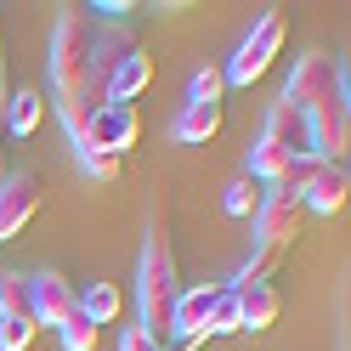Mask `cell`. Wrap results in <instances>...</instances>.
<instances>
[{
	"instance_id": "cell-1",
	"label": "cell",
	"mask_w": 351,
	"mask_h": 351,
	"mask_svg": "<svg viewBox=\"0 0 351 351\" xmlns=\"http://www.w3.org/2000/svg\"><path fill=\"white\" fill-rule=\"evenodd\" d=\"M91 29H97V17L85 6H69L51 29V102H57V119H62L69 142L85 136L97 108H108L91 80Z\"/></svg>"
},
{
	"instance_id": "cell-2",
	"label": "cell",
	"mask_w": 351,
	"mask_h": 351,
	"mask_svg": "<svg viewBox=\"0 0 351 351\" xmlns=\"http://www.w3.org/2000/svg\"><path fill=\"white\" fill-rule=\"evenodd\" d=\"M176 300H182V272H176V250L165 232H147L142 267H136V312H142V335L153 346L176 340Z\"/></svg>"
},
{
	"instance_id": "cell-3",
	"label": "cell",
	"mask_w": 351,
	"mask_h": 351,
	"mask_svg": "<svg viewBox=\"0 0 351 351\" xmlns=\"http://www.w3.org/2000/svg\"><path fill=\"white\" fill-rule=\"evenodd\" d=\"M283 34H289V23H283V12H261V23L238 40V51H232V62L221 69V80L227 85H255L261 74L278 62V51H283Z\"/></svg>"
},
{
	"instance_id": "cell-4",
	"label": "cell",
	"mask_w": 351,
	"mask_h": 351,
	"mask_svg": "<svg viewBox=\"0 0 351 351\" xmlns=\"http://www.w3.org/2000/svg\"><path fill=\"white\" fill-rule=\"evenodd\" d=\"M346 85V69L335 57H323V51H306V57H295V74L283 80V97L278 102H289L295 114H312V108L323 102V97H335Z\"/></svg>"
},
{
	"instance_id": "cell-5",
	"label": "cell",
	"mask_w": 351,
	"mask_h": 351,
	"mask_svg": "<svg viewBox=\"0 0 351 351\" xmlns=\"http://www.w3.org/2000/svg\"><path fill=\"white\" fill-rule=\"evenodd\" d=\"M142 142V114H136V102H108L91 114V125H85V136L74 147H97L108 153V159H125L130 147Z\"/></svg>"
},
{
	"instance_id": "cell-6",
	"label": "cell",
	"mask_w": 351,
	"mask_h": 351,
	"mask_svg": "<svg viewBox=\"0 0 351 351\" xmlns=\"http://www.w3.org/2000/svg\"><path fill=\"white\" fill-rule=\"evenodd\" d=\"M300 227H306V204L295 193H283V187H267V199L255 210V250H283L289 255Z\"/></svg>"
},
{
	"instance_id": "cell-7",
	"label": "cell",
	"mask_w": 351,
	"mask_h": 351,
	"mask_svg": "<svg viewBox=\"0 0 351 351\" xmlns=\"http://www.w3.org/2000/svg\"><path fill=\"white\" fill-rule=\"evenodd\" d=\"M306 130H312V153H317L323 165H346V147H351V102H346V85L306 114Z\"/></svg>"
},
{
	"instance_id": "cell-8",
	"label": "cell",
	"mask_w": 351,
	"mask_h": 351,
	"mask_svg": "<svg viewBox=\"0 0 351 351\" xmlns=\"http://www.w3.org/2000/svg\"><path fill=\"white\" fill-rule=\"evenodd\" d=\"M40 199H46L40 170H12L6 182H0V244L23 238V227L40 215Z\"/></svg>"
},
{
	"instance_id": "cell-9",
	"label": "cell",
	"mask_w": 351,
	"mask_h": 351,
	"mask_svg": "<svg viewBox=\"0 0 351 351\" xmlns=\"http://www.w3.org/2000/svg\"><path fill=\"white\" fill-rule=\"evenodd\" d=\"M69 312H80V289L62 272H29V317L57 328Z\"/></svg>"
},
{
	"instance_id": "cell-10",
	"label": "cell",
	"mask_w": 351,
	"mask_h": 351,
	"mask_svg": "<svg viewBox=\"0 0 351 351\" xmlns=\"http://www.w3.org/2000/svg\"><path fill=\"white\" fill-rule=\"evenodd\" d=\"M227 283H193V289H182V300H176V340H210V312L215 300H221Z\"/></svg>"
},
{
	"instance_id": "cell-11",
	"label": "cell",
	"mask_w": 351,
	"mask_h": 351,
	"mask_svg": "<svg viewBox=\"0 0 351 351\" xmlns=\"http://www.w3.org/2000/svg\"><path fill=\"white\" fill-rule=\"evenodd\" d=\"M232 300H238V328H250V335L272 328L283 312V295L272 283H232Z\"/></svg>"
},
{
	"instance_id": "cell-12",
	"label": "cell",
	"mask_w": 351,
	"mask_h": 351,
	"mask_svg": "<svg viewBox=\"0 0 351 351\" xmlns=\"http://www.w3.org/2000/svg\"><path fill=\"white\" fill-rule=\"evenodd\" d=\"M346 199H351V170H346V165H323V170L312 176V187L300 193V204L317 210V215H340Z\"/></svg>"
},
{
	"instance_id": "cell-13",
	"label": "cell",
	"mask_w": 351,
	"mask_h": 351,
	"mask_svg": "<svg viewBox=\"0 0 351 351\" xmlns=\"http://www.w3.org/2000/svg\"><path fill=\"white\" fill-rule=\"evenodd\" d=\"M267 142H278V147H289L295 159L300 153H312V130H306V114H295L289 102H272L267 108V130H261Z\"/></svg>"
},
{
	"instance_id": "cell-14",
	"label": "cell",
	"mask_w": 351,
	"mask_h": 351,
	"mask_svg": "<svg viewBox=\"0 0 351 351\" xmlns=\"http://www.w3.org/2000/svg\"><path fill=\"white\" fill-rule=\"evenodd\" d=\"M40 119H46V97L23 85V91H12V97H6V114H0V136H6V130H12V136H34Z\"/></svg>"
},
{
	"instance_id": "cell-15",
	"label": "cell",
	"mask_w": 351,
	"mask_h": 351,
	"mask_svg": "<svg viewBox=\"0 0 351 351\" xmlns=\"http://www.w3.org/2000/svg\"><path fill=\"white\" fill-rule=\"evenodd\" d=\"M215 130H221V102H193L176 114V142H193V147H204Z\"/></svg>"
},
{
	"instance_id": "cell-16",
	"label": "cell",
	"mask_w": 351,
	"mask_h": 351,
	"mask_svg": "<svg viewBox=\"0 0 351 351\" xmlns=\"http://www.w3.org/2000/svg\"><path fill=\"white\" fill-rule=\"evenodd\" d=\"M147 85H153V57H147V51H136V57H130L125 69L114 74V85H108V102H136Z\"/></svg>"
},
{
	"instance_id": "cell-17",
	"label": "cell",
	"mask_w": 351,
	"mask_h": 351,
	"mask_svg": "<svg viewBox=\"0 0 351 351\" xmlns=\"http://www.w3.org/2000/svg\"><path fill=\"white\" fill-rule=\"evenodd\" d=\"M80 312L91 317L97 328H108V323H119V312H125V295H119V283H91V289L80 295Z\"/></svg>"
},
{
	"instance_id": "cell-18",
	"label": "cell",
	"mask_w": 351,
	"mask_h": 351,
	"mask_svg": "<svg viewBox=\"0 0 351 351\" xmlns=\"http://www.w3.org/2000/svg\"><path fill=\"white\" fill-rule=\"evenodd\" d=\"M261 199H267V187L255 182V176H232L227 182V193H221V204H227V215H238V221H255V210H261Z\"/></svg>"
},
{
	"instance_id": "cell-19",
	"label": "cell",
	"mask_w": 351,
	"mask_h": 351,
	"mask_svg": "<svg viewBox=\"0 0 351 351\" xmlns=\"http://www.w3.org/2000/svg\"><path fill=\"white\" fill-rule=\"evenodd\" d=\"M97 335H102V328H97L91 317H85V312H69V317L57 323V340H62V351H97Z\"/></svg>"
},
{
	"instance_id": "cell-20",
	"label": "cell",
	"mask_w": 351,
	"mask_h": 351,
	"mask_svg": "<svg viewBox=\"0 0 351 351\" xmlns=\"http://www.w3.org/2000/svg\"><path fill=\"white\" fill-rule=\"evenodd\" d=\"M0 317H29V278L0 272Z\"/></svg>"
},
{
	"instance_id": "cell-21",
	"label": "cell",
	"mask_w": 351,
	"mask_h": 351,
	"mask_svg": "<svg viewBox=\"0 0 351 351\" xmlns=\"http://www.w3.org/2000/svg\"><path fill=\"white\" fill-rule=\"evenodd\" d=\"M283 267V250H255L244 267H238V278L232 283H272V272Z\"/></svg>"
},
{
	"instance_id": "cell-22",
	"label": "cell",
	"mask_w": 351,
	"mask_h": 351,
	"mask_svg": "<svg viewBox=\"0 0 351 351\" xmlns=\"http://www.w3.org/2000/svg\"><path fill=\"white\" fill-rule=\"evenodd\" d=\"M40 335L34 317H0V351H29Z\"/></svg>"
},
{
	"instance_id": "cell-23",
	"label": "cell",
	"mask_w": 351,
	"mask_h": 351,
	"mask_svg": "<svg viewBox=\"0 0 351 351\" xmlns=\"http://www.w3.org/2000/svg\"><path fill=\"white\" fill-rule=\"evenodd\" d=\"M317 170H323V159H317V153H300V159H295L289 170H283V182H278V187H283V193H295V199H300V193L312 187V176H317Z\"/></svg>"
},
{
	"instance_id": "cell-24",
	"label": "cell",
	"mask_w": 351,
	"mask_h": 351,
	"mask_svg": "<svg viewBox=\"0 0 351 351\" xmlns=\"http://www.w3.org/2000/svg\"><path fill=\"white\" fill-rule=\"evenodd\" d=\"M74 159L85 165V176H97V182H119V170H125V159H108L97 147H74Z\"/></svg>"
},
{
	"instance_id": "cell-25",
	"label": "cell",
	"mask_w": 351,
	"mask_h": 351,
	"mask_svg": "<svg viewBox=\"0 0 351 351\" xmlns=\"http://www.w3.org/2000/svg\"><path fill=\"white\" fill-rule=\"evenodd\" d=\"M210 335H244V328H238V300H232V283L221 289V300H215V312H210Z\"/></svg>"
},
{
	"instance_id": "cell-26",
	"label": "cell",
	"mask_w": 351,
	"mask_h": 351,
	"mask_svg": "<svg viewBox=\"0 0 351 351\" xmlns=\"http://www.w3.org/2000/svg\"><path fill=\"white\" fill-rule=\"evenodd\" d=\"M221 91H227V80H221V69H204L193 74V102H221Z\"/></svg>"
},
{
	"instance_id": "cell-27",
	"label": "cell",
	"mask_w": 351,
	"mask_h": 351,
	"mask_svg": "<svg viewBox=\"0 0 351 351\" xmlns=\"http://www.w3.org/2000/svg\"><path fill=\"white\" fill-rule=\"evenodd\" d=\"M119 351H170V346H153L142 328H125V335H119Z\"/></svg>"
},
{
	"instance_id": "cell-28",
	"label": "cell",
	"mask_w": 351,
	"mask_h": 351,
	"mask_svg": "<svg viewBox=\"0 0 351 351\" xmlns=\"http://www.w3.org/2000/svg\"><path fill=\"white\" fill-rule=\"evenodd\" d=\"M6 97H12V80H6V46H0V114H6Z\"/></svg>"
},
{
	"instance_id": "cell-29",
	"label": "cell",
	"mask_w": 351,
	"mask_h": 351,
	"mask_svg": "<svg viewBox=\"0 0 351 351\" xmlns=\"http://www.w3.org/2000/svg\"><path fill=\"white\" fill-rule=\"evenodd\" d=\"M6 176H12V170H6V136H0V182H6Z\"/></svg>"
}]
</instances>
